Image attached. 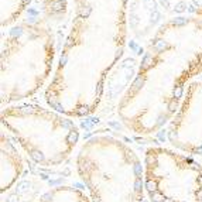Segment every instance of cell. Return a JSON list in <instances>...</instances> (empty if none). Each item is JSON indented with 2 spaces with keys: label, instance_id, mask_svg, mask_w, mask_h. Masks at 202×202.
I'll return each instance as SVG.
<instances>
[{
  "label": "cell",
  "instance_id": "obj_3",
  "mask_svg": "<svg viewBox=\"0 0 202 202\" xmlns=\"http://www.w3.org/2000/svg\"><path fill=\"white\" fill-rule=\"evenodd\" d=\"M144 189L151 202H202V162L168 147H150L143 157Z\"/></svg>",
  "mask_w": 202,
  "mask_h": 202
},
{
  "label": "cell",
  "instance_id": "obj_1",
  "mask_svg": "<svg viewBox=\"0 0 202 202\" xmlns=\"http://www.w3.org/2000/svg\"><path fill=\"white\" fill-rule=\"evenodd\" d=\"M76 171L92 202H151L136 151L110 134H95L76 154Z\"/></svg>",
  "mask_w": 202,
  "mask_h": 202
},
{
  "label": "cell",
  "instance_id": "obj_2",
  "mask_svg": "<svg viewBox=\"0 0 202 202\" xmlns=\"http://www.w3.org/2000/svg\"><path fill=\"white\" fill-rule=\"evenodd\" d=\"M2 126L31 161L45 168L65 162L79 141V129L72 117L38 105L4 107Z\"/></svg>",
  "mask_w": 202,
  "mask_h": 202
},
{
  "label": "cell",
  "instance_id": "obj_6",
  "mask_svg": "<svg viewBox=\"0 0 202 202\" xmlns=\"http://www.w3.org/2000/svg\"><path fill=\"white\" fill-rule=\"evenodd\" d=\"M36 202H92L89 194L72 185H58L47 189Z\"/></svg>",
  "mask_w": 202,
  "mask_h": 202
},
{
  "label": "cell",
  "instance_id": "obj_4",
  "mask_svg": "<svg viewBox=\"0 0 202 202\" xmlns=\"http://www.w3.org/2000/svg\"><path fill=\"white\" fill-rule=\"evenodd\" d=\"M167 140L189 156H202V78L187 88L178 112L167 124Z\"/></svg>",
  "mask_w": 202,
  "mask_h": 202
},
{
  "label": "cell",
  "instance_id": "obj_5",
  "mask_svg": "<svg viewBox=\"0 0 202 202\" xmlns=\"http://www.w3.org/2000/svg\"><path fill=\"white\" fill-rule=\"evenodd\" d=\"M24 172V160L6 132L0 133V191L4 194L16 184Z\"/></svg>",
  "mask_w": 202,
  "mask_h": 202
}]
</instances>
